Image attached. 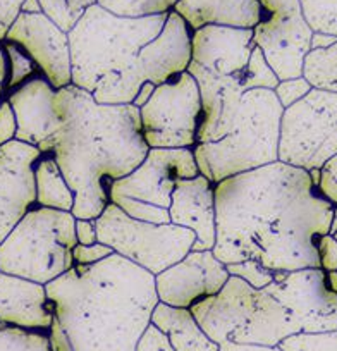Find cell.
I'll use <instances>...</instances> for the list:
<instances>
[{
    "mask_svg": "<svg viewBox=\"0 0 337 351\" xmlns=\"http://www.w3.org/2000/svg\"><path fill=\"white\" fill-rule=\"evenodd\" d=\"M214 193L212 253L224 265L255 260L275 274L320 269L316 246L329 234L334 205L308 171L277 160L221 181Z\"/></svg>",
    "mask_w": 337,
    "mask_h": 351,
    "instance_id": "obj_1",
    "label": "cell"
},
{
    "mask_svg": "<svg viewBox=\"0 0 337 351\" xmlns=\"http://www.w3.org/2000/svg\"><path fill=\"white\" fill-rule=\"evenodd\" d=\"M62 126L43 154H52L74 193L76 219H97L109 204L114 181L133 172L148 154L140 109L103 106L92 93L69 86L57 90Z\"/></svg>",
    "mask_w": 337,
    "mask_h": 351,
    "instance_id": "obj_2",
    "label": "cell"
},
{
    "mask_svg": "<svg viewBox=\"0 0 337 351\" xmlns=\"http://www.w3.org/2000/svg\"><path fill=\"white\" fill-rule=\"evenodd\" d=\"M73 351H134L158 303L155 276L112 253L45 285Z\"/></svg>",
    "mask_w": 337,
    "mask_h": 351,
    "instance_id": "obj_3",
    "label": "cell"
},
{
    "mask_svg": "<svg viewBox=\"0 0 337 351\" xmlns=\"http://www.w3.org/2000/svg\"><path fill=\"white\" fill-rule=\"evenodd\" d=\"M167 14L121 18L92 5L67 33L74 86L103 106L133 104L145 83L138 52L162 32Z\"/></svg>",
    "mask_w": 337,
    "mask_h": 351,
    "instance_id": "obj_4",
    "label": "cell"
},
{
    "mask_svg": "<svg viewBox=\"0 0 337 351\" xmlns=\"http://www.w3.org/2000/svg\"><path fill=\"white\" fill-rule=\"evenodd\" d=\"M282 106L274 90H248L224 138L193 147L198 171L212 184L279 160Z\"/></svg>",
    "mask_w": 337,
    "mask_h": 351,
    "instance_id": "obj_5",
    "label": "cell"
},
{
    "mask_svg": "<svg viewBox=\"0 0 337 351\" xmlns=\"http://www.w3.org/2000/svg\"><path fill=\"white\" fill-rule=\"evenodd\" d=\"M191 313L212 341L277 346L282 339L299 334L286 306L265 289H255L236 276L224 288L191 306Z\"/></svg>",
    "mask_w": 337,
    "mask_h": 351,
    "instance_id": "obj_6",
    "label": "cell"
},
{
    "mask_svg": "<svg viewBox=\"0 0 337 351\" xmlns=\"http://www.w3.org/2000/svg\"><path fill=\"white\" fill-rule=\"evenodd\" d=\"M71 212L32 207L0 243V272L49 285L74 265L77 245Z\"/></svg>",
    "mask_w": 337,
    "mask_h": 351,
    "instance_id": "obj_7",
    "label": "cell"
},
{
    "mask_svg": "<svg viewBox=\"0 0 337 351\" xmlns=\"http://www.w3.org/2000/svg\"><path fill=\"white\" fill-rule=\"evenodd\" d=\"M200 174L193 148H150L140 165L109 188V202L129 217L171 224L168 207L177 183Z\"/></svg>",
    "mask_w": 337,
    "mask_h": 351,
    "instance_id": "obj_8",
    "label": "cell"
},
{
    "mask_svg": "<svg viewBox=\"0 0 337 351\" xmlns=\"http://www.w3.org/2000/svg\"><path fill=\"white\" fill-rule=\"evenodd\" d=\"M95 222L99 243L153 276L183 260L197 239L191 229L136 221L110 202Z\"/></svg>",
    "mask_w": 337,
    "mask_h": 351,
    "instance_id": "obj_9",
    "label": "cell"
},
{
    "mask_svg": "<svg viewBox=\"0 0 337 351\" xmlns=\"http://www.w3.org/2000/svg\"><path fill=\"white\" fill-rule=\"evenodd\" d=\"M337 154V93L312 88L282 112L279 162L312 171Z\"/></svg>",
    "mask_w": 337,
    "mask_h": 351,
    "instance_id": "obj_10",
    "label": "cell"
},
{
    "mask_svg": "<svg viewBox=\"0 0 337 351\" xmlns=\"http://www.w3.org/2000/svg\"><path fill=\"white\" fill-rule=\"evenodd\" d=\"M141 133L148 148H193L201 123L198 83L190 73H181L155 86L140 107Z\"/></svg>",
    "mask_w": 337,
    "mask_h": 351,
    "instance_id": "obj_11",
    "label": "cell"
},
{
    "mask_svg": "<svg viewBox=\"0 0 337 351\" xmlns=\"http://www.w3.org/2000/svg\"><path fill=\"white\" fill-rule=\"evenodd\" d=\"M260 8L253 43L262 50L279 81L299 77L313 35L299 0H260Z\"/></svg>",
    "mask_w": 337,
    "mask_h": 351,
    "instance_id": "obj_12",
    "label": "cell"
},
{
    "mask_svg": "<svg viewBox=\"0 0 337 351\" xmlns=\"http://www.w3.org/2000/svg\"><path fill=\"white\" fill-rule=\"evenodd\" d=\"M264 289L289 310L299 332L337 330V295L322 269L282 272Z\"/></svg>",
    "mask_w": 337,
    "mask_h": 351,
    "instance_id": "obj_13",
    "label": "cell"
},
{
    "mask_svg": "<svg viewBox=\"0 0 337 351\" xmlns=\"http://www.w3.org/2000/svg\"><path fill=\"white\" fill-rule=\"evenodd\" d=\"M5 42L23 47L38 66L42 76L55 90L73 84L69 36L53 25L43 12H19L5 35Z\"/></svg>",
    "mask_w": 337,
    "mask_h": 351,
    "instance_id": "obj_14",
    "label": "cell"
},
{
    "mask_svg": "<svg viewBox=\"0 0 337 351\" xmlns=\"http://www.w3.org/2000/svg\"><path fill=\"white\" fill-rule=\"evenodd\" d=\"M229 272L212 252H190L183 260L155 276L158 302L177 308L214 296L224 288Z\"/></svg>",
    "mask_w": 337,
    "mask_h": 351,
    "instance_id": "obj_15",
    "label": "cell"
},
{
    "mask_svg": "<svg viewBox=\"0 0 337 351\" xmlns=\"http://www.w3.org/2000/svg\"><path fill=\"white\" fill-rule=\"evenodd\" d=\"M40 155L38 148L18 140L0 147V243L35 207L33 165Z\"/></svg>",
    "mask_w": 337,
    "mask_h": 351,
    "instance_id": "obj_16",
    "label": "cell"
},
{
    "mask_svg": "<svg viewBox=\"0 0 337 351\" xmlns=\"http://www.w3.org/2000/svg\"><path fill=\"white\" fill-rule=\"evenodd\" d=\"M5 100L11 104L18 124L16 140L36 147L43 154L62 126L55 88L40 74L12 90Z\"/></svg>",
    "mask_w": 337,
    "mask_h": 351,
    "instance_id": "obj_17",
    "label": "cell"
},
{
    "mask_svg": "<svg viewBox=\"0 0 337 351\" xmlns=\"http://www.w3.org/2000/svg\"><path fill=\"white\" fill-rule=\"evenodd\" d=\"M188 73L198 83L201 99V123L198 128L197 145L221 140L231 130L241 97L246 92L242 77L217 76L193 62L188 67Z\"/></svg>",
    "mask_w": 337,
    "mask_h": 351,
    "instance_id": "obj_18",
    "label": "cell"
},
{
    "mask_svg": "<svg viewBox=\"0 0 337 351\" xmlns=\"http://www.w3.org/2000/svg\"><path fill=\"white\" fill-rule=\"evenodd\" d=\"M253 49V29L203 26L191 35V62L217 76L242 77Z\"/></svg>",
    "mask_w": 337,
    "mask_h": 351,
    "instance_id": "obj_19",
    "label": "cell"
},
{
    "mask_svg": "<svg viewBox=\"0 0 337 351\" xmlns=\"http://www.w3.org/2000/svg\"><path fill=\"white\" fill-rule=\"evenodd\" d=\"M191 35L186 21L177 12H168L162 32L138 52V69L143 81L158 86L186 73L191 64Z\"/></svg>",
    "mask_w": 337,
    "mask_h": 351,
    "instance_id": "obj_20",
    "label": "cell"
},
{
    "mask_svg": "<svg viewBox=\"0 0 337 351\" xmlns=\"http://www.w3.org/2000/svg\"><path fill=\"white\" fill-rule=\"evenodd\" d=\"M214 186L205 176L177 183L171 198V224L191 229L197 236L191 252H212L217 238Z\"/></svg>",
    "mask_w": 337,
    "mask_h": 351,
    "instance_id": "obj_21",
    "label": "cell"
},
{
    "mask_svg": "<svg viewBox=\"0 0 337 351\" xmlns=\"http://www.w3.org/2000/svg\"><path fill=\"white\" fill-rule=\"evenodd\" d=\"M53 315L45 286L0 272V324L47 332Z\"/></svg>",
    "mask_w": 337,
    "mask_h": 351,
    "instance_id": "obj_22",
    "label": "cell"
},
{
    "mask_svg": "<svg viewBox=\"0 0 337 351\" xmlns=\"http://www.w3.org/2000/svg\"><path fill=\"white\" fill-rule=\"evenodd\" d=\"M173 11L186 21L191 32L203 26L253 29L262 16L260 0H177Z\"/></svg>",
    "mask_w": 337,
    "mask_h": 351,
    "instance_id": "obj_23",
    "label": "cell"
},
{
    "mask_svg": "<svg viewBox=\"0 0 337 351\" xmlns=\"http://www.w3.org/2000/svg\"><path fill=\"white\" fill-rule=\"evenodd\" d=\"M150 322L168 337L174 351H219V344L205 334L190 308H177L158 302Z\"/></svg>",
    "mask_w": 337,
    "mask_h": 351,
    "instance_id": "obj_24",
    "label": "cell"
},
{
    "mask_svg": "<svg viewBox=\"0 0 337 351\" xmlns=\"http://www.w3.org/2000/svg\"><path fill=\"white\" fill-rule=\"evenodd\" d=\"M35 205L53 210L73 212L74 193L52 154H42L33 165Z\"/></svg>",
    "mask_w": 337,
    "mask_h": 351,
    "instance_id": "obj_25",
    "label": "cell"
},
{
    "mask_svg": "<svg viewBox=\"0 0 337 351\" xmlns=\"http://www.w3.org/2000/svg\"><path fill=\"white\" fill-rule=\"evenodd\" d=\"M301 76L315 90L337 93V42L327 49L310 50L303 62Z\"/></svg>",
    "mask_w": 337,
    "mask_h": 351,
    "instance_id": "obj_26",
    "label": "cell"
},
{
    "mask_svg": "<svg viewBox=\"0 0 337 351\" xmlns=\"http://www.w3.org/2000/svg\"><path fill=\"white\" fill-rule=\"evenodd\" d=\"M38 4L53 25L64 33H69L84 12L97 4V0H38Z\"/></svg>",
    "mask_w": 337,
    "mask_h": 351,
    "instance_id": "obj_27",
    "label": "cell"
},
{
    "mask_svg": "<svg viewBox=\"0 0 337 351\" xmlns=\"http://www.w3.org/2000/svg\"><path fill=\"white\" fill-rule=\"evenodd\" d=\"M177 0H97L105 11L121 18H147V16L167 14L174 9Z\"/></svg>",
    "mask_w": 337,
    "mask_h": 351,
    "instance_id": "obj_28",
    "label": "cell"
},
{
    "mask_svg": "<svg viewBox=\"0 0 337 351\" xmlns=\"http://www.w3.org/2000/svg\"><path fill=\"white\" fill-rule=\"evenodd\" d=\"M4 43L5 53H8V62H9V74H8V81L4 84L5 90V97L19 88L21 84H25L26 81L33 80V77L40 76V69L38 66L35 64V60L29 57V53L26 52L23 47L16 45L12 42H2Z\"/></svg>",
    "mask_w": 337,
    "mask_h": 351,
    "instance_id": "obj_29",
    "label": "cell"
},
{
    "mask_svg": "<svg viewBox=\"0 0 337 351\" xmlns=\"http://www.w3.org/2000/svg\"><path fill=\"white\" fill-rule=\"evenodd\" d=\"M0 351H52L49 334L0 324Z\"/></svg>",
    "mask_w": 337,
    "mask_h": 351,
    "instance_id": "obj_30",
    "label": "cell"
},
{
    "mask_svg": "<svg viewBox=\"0 0 337 351\" xmlns=\"http://www.w3.org/2000/svg\"><path fill=\"white\" fill-rule=\"evenodd\" d=\"M299 5L313 33L337 38V0H299Z\"/></svg>",
    "mask_w": 337,
    "mask_h": 351,
    "instance_id": "obj_31",
    "label": "cell"
},
{
    "mask_svg": "<svg viewBox=\"0 0 337 351\" xmlns=\"http://www.w3.org/2000/svg\"><path fill=\"white\" fill-rule=\"evenodd\" d=\"M277 84L279 77L275 76L272 67L269 66L262 50L258 47H255L251 56H249L248 66H246L245 73H242V86L248 92V90H258V88L274 90Z\"/></svg>",
    "mask_w": 337,
    "mask_h": 351,
    "instance_id": "obj_32",
    "label": "cell"
},
{
    "mask_svg": "<svg viewBox=\"0 0 337 351\" xmlns=\"http://www.w3.org/2000/svg\"><path fill=\"white\" fill-rule=\"evenodd\" d=\"M281 351H337V330L330 332H299L277 344Z\"/></svg>",
    "mask_w": 337,
    "mask_h": 351,
    "instance_id": "obj_33",
    "label": "cell"
},
{
    "mask_svg": "<svg viewBox=\"0 0 337 351\" xmlns=\"http://www.w3.org/2000/svg\"><path fill=\"white\" fill-rule=\"evenodd\" d=\"M225 269H227L229 276H236V278L242 279V281L248 282V285L255 289H264L265 286H269L272 281H275L279 276L275 274V272L265 269L264 265H260V263L255 262V260H245V262L239 263H227Z\"/></svg>",
    "mask_w": 337,
    "mask_h": 351,
    "instance_id": "obj_34",
    "label": "cell"
},
{
    "mask_svg": "<svg viewBox=\"0 0 337 351\" xmlns=\"http://www.w3.org/2000/svg\"><path fill=\"white\" fill-rule=\"evenodd\" d=\"M310 90H312V86H310L308 81L303 76H299L292 77V80L279 81L277 86L274 88V93L277 97L279 104L282 106V109H288V107L295 106L296 102L305 99L310 93Z\"/></svg>",
    "mask_w": 337,
    "mask_h": 351,
    "instance_id": "obj_35",
    "label": "cell"
},
{
    "mask_svg": "<svg viewBox=\"0 0 337 351\" xmlns=\"http://www.w3.org/2000/svg\"><path fill=\"white\" fill-rule=\"evenodd\" d=\"M319 191L325 200L337 205V154L320 167Z\"/></svg>",
    "mask_w": 337,
    "mask_h": 351,
    "instance_id": "obj_36",
    "label": "cell"
},
{
    "mask_svg": "<svg viewBox=\"0 0 337 351\" xmlns=\"http://www.w3.org/2000/svg\"><path fill=\"white\" fill-rule=\"evenodd\" d=\"M134 351H174L168 337L153 324H148L147 329L141 332Z\"/></svg>",
    "mask_w": 337,
    "mask_h": 351,
    "instance_id": "obj_37",
    "label": "cell"
},
{
    "mask_svg": "<svg viewBox=\"0 0 337 351\" xmlns=\"http://www.w3.org/2000/svg\"><path fill=\"white\" fill-rule=\"evenodd\" d=\"M112 248H109L103 243H95V245H76L73 250V262L74 265H93L97 262H102L103 258L112 255Z\"/></svg>",
    "mask_w": 337,
    "mask_h": 351,
    "instance_id": "obj_38",
    "label": "cell"
},
{
    "mask_svg": "<svg viewBox=\"0 0 337 351\" xmlns=\"http://www.w3.org/2000/svg\"><path fill=\"white\" fill-rule=\"evenodd\" d=\"M316 250H319L320 269L325 272L337 271V239L330 234L322 236Z\"/></svg>",
    "mask_w": 337,
    "mask_h": 351,
    "instance_id": "obj_39",
    "label": "cell"
},
{
    "mask_svg": "<svg viewBox=\"0 0 337 351\" xmlns=\"http://www.w3.org/2000/svg\"><path fill=\"white\" fill-rule=\"evenodd\" d=\"M16 130H18V124H16L12 107L4 99L0 102V147L16 140Z\"/></svg>",
    "mask_w": 337,
    "mask_h": 351,
    "instance_id": "obj_40",
    "label": "cell"
},
{
    "mask_svg": "<svg viewBox=\"0 0 337 351\" xmlns=\"http://www.w3.org/2000/svg\"><path fill=\"white\" fill-rule=\"evenodd\" d=\"M25 0H0V42H4L9 28L21 12Z\"/></svg>",
    "mask_w": 337,
    "mask_h": 351,
    "instance_id": "obj_41",
    "label": "cell"
},
{
    "mask_svg": "<svg viewBox=\"0 0 337 351\" xmlns=\"http://www.w3.org/2000/svg\"><path fill=\"white\" fill-rule=\"evenodd\" d=\"M74 234H76L77 245L88 246L99 243L95 219H76V222H74Z\"/></svg>",
    "mask_w": 337,
    "mask_h": 351,
    "instance_id": "obj_42",
    "label": "cell"
},
{
    "mask_svg": "<svg viewBox=\"0 0 337 351\" xmlns=\"http://www.w3.org/2000/svg\"><path fill=\"white\" fill-rule=\"evenodd\" d=\"M219 351H281L277 346H257V344H238V343H225L219 344Z\"/></svg>",
    "mask_w": 337,
    "mask_h": 351,
    "instance_id": "obj_43",
    "label": "cell"
},
{
    "mask_svg": "<svg viewBox=\"0 0 337 351\" xmlns=\"http://www.w3.org/2000/svg\"><path fill=\"white\" fill-rule=\"evenodd\" d=\"M153 90H155V84H151L150 81H145V83L141 84L140 92H138L136 97H134L133 106L138 107V109H140V107H143L145 104L148 102V99H150V97H151Z\"/></svg>",
    "mask_w": 337,
    "mask_h": 351,
    "instance_id": "obj_44",
    "label": "cell"
},
{
    "mask_svg": "<svg viewBox=\"0 0 337 351\" xmlns=\"http://www.w3.org/2000/svg\"><path fill=\"white\" fill-rule=\"evenodd\" d=\"M337 42L336 36L325 35V33H313L312 42H310V49H327V47L334 45Z\"/></svg>",
    "mask_w": 337,
    "mask_h": 351,
    "instance_id": "obj_45",
    "label": "cell"
},
{
    "mask_svg": "<svg viewBox=\"0 0 337 351\" xmlns=\"http://www.w3.org/2000/svg\"><path fill=\"white\" fill-rule=\"evenodd\" d=\"M9 74V62H8V53H5L4 43L0 42V84H5Z\"/></svg>",
    "mask_w": 337,
    "mask_h": 351,
    "instance_id": "obj_46",
    "label": "cell"
},
{
    "mask_svg": "<svg viewBox=\"0 0 337 351\" xmlns=\"http://www.w3.org/2000/svg\"><path fill=\"white\" fill-rule=\"evenodd\" d=\"M21 12H26V14H40L42 8H40L38 0H25L21 5Z\"/></svg>",
    "mask_w": 337,
    "mask_h": 351,
    "instance_id": "obj_47",
    "label": "cell"
},
{
    "mask_svg": "<svg viewBox=\"0 0 337 351\" xmlns=\"http://www.w3.org/2000/svg\"><path fill=\"white\" fill-rule=\"evenodd\" d=\"M327 285H329L330 291L337 295V271L327 272Z\"/></svg>",
    "mask_w": 337,
    "mask_h": 351,
    "instance_id": "obj_48",
    "label": "cell"
},
{
    "mask_svg": "<svg viewBox=\"0 0 337 351\" xmlns=\"http://www.w3.org/2000/svg\"><path fill=\"white\" fill-rule=\"evenodd\" d=\"M337 232V208L334 207L332 212V219H330V228H329V234L330 236H336Z\"/></svg>",
    "mask_w": 337,
    "mask_h": 351,
    "instance_id": "obj_49",
    "label": "cell"
},
{
    "mask_svg": "<svg viewBox=\"0 0 337 351\" xmlns=\"http://www.w3.org/2000/svg\"><path fill=\"white\" fill-rule=\"evenodd\" d=\"M5 99V90H4V84H0V102Z\"/></svg>",
    "mask_w": 337,
    "mask_h": 351,
    "instance_id": "obj_50",
    "label": "cell"
},
{
    "mask_svg": "<svg viewBox=\"0 0 337 351\" xmlns=\"http://www.w3.org/2000/svg\"><path fill=\"white\" fill-rule=\"evenodd\" d=\"M334 238H336V239H337V232H336V236H334Z\"/></svg>",
    "mask_w": 337,
    "mask_h": 351,
    "instance_id": "obj_51",
    "label": "cell"
},
{
    "mask_svg": "<svg viewBox=\"0 0 337 351\" xmlns=\"http://www.w3.org/2000/svg\"><path fill=\"white\" fill-rule=\"evenodd\" d=\"M334 207H336V208H337V205H334Z\"/></svg>",
    "mask_w": 337,
    "mask_h": 351,
    "instance_id": "obj_52",
    "label": "cell"
}]
</instances>
